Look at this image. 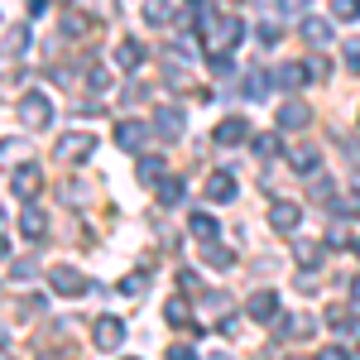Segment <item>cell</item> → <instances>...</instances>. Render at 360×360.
Returning <instances> with one entry per match:
<instances>
[{"label":"cell","mask_w":360,"mask_h":360,"mask_svg":"<svg viewBox=\"0 0 360 360\" xmlns=\"http://www.w3.org/2000/svg\"><path fill=\"white\" fill-rule=\"evenodd\" d=\"M240 39H245V25L240 20H212L207 25V53H231Z\"/></svg>","instance_id":"cell-1"},{"label":"cell","mask_w":360,"mask_h":360,"mask_svg":"<svg viewBox=\"0 0 360 360\" xmlns=\"http://www.w3.org/2000/svg\"><path fill=\"white\" fill-rule=\"evenodd\" d=\"M91 149H96V139L86 135V130H68V135L53 139V154L63 164H82V159H91Z\"/></svg>","instance_id":"cell-2"},{"label":"cell","mask_w":360,"mask_h":360,"mask_svg":"<svg viewBox=\"0 0 360 360\" xmlns=\"http://www.w3.org/2000/svg\"><path fill=\"white\" fill-rule=\"evenodd\" d=\"M49 283H53V293H63V298L91 293V278H86L82 269H72V264H53V269H49Z\"/></svg>","instance_id":"cell-3"},{"label":"cell","mask_w":360,"mask_h":360,"mask_svg":"<svg viewBox=\"0 0 360 360\" xmlns=\"http://www.w3.org/2000/svg\"><path fill=\"white\" fill-rule=\"evenodd\" d=\"M20 120H25L29 130H44V125L53 120V101H49L44 91H25V96H20Z\"/></svg>","instance_id":"cell-4"},{"label":"cell","mask_w":360,"mask_h":360,"mask_svg":"<svg viewBox=\"0 0 360 360\" xmlns=\"http://www.w3.org/2000/svg\"><path fill=\"white\" fill-rule=\"evenodd\" d=\"M39 188H44V173H39V164L10 168V193L20 197V202H34V197H39Z\"/></svg>","instance_id":"cell-5"},{"label":"cell","mask_w":360,"mask_h":360,"mask_svg":"<svg viewBox=\"0 0 360 360\" xmlns=\"http://www.w3.org/2000/svg\"><path fill=\"white\" fill-rule=\"evenodd\" d=\"M288 164H293V173L312 178L317 164H322V149H317V144H293V149H288Z\"/></svg>","instance_id":"cell-6"},{"label":"cell","mask_w":360,"mask_h":360,"mask_svg":"<svg viewBox=\"0 0 360 360\" xmlns=\"http://www.w3.org/2000/svg\"><path fill=\"white\" fill-rule=\"evenodd\" d=\"M120 341H125V322L120 317H101L96 322V351H120Z\"/></svg>","instance_id":"cell-7"},{"label":"cell","mask_w":360,"mask_h":360,"mask_svg":"<svg viewBox=\"0 0 360 360\" xmlns=\"http://www.w3.org/2000/svg\"><path fill=\"white\" fill-rule=\"evenodd\" d=\"M144 139H149V130H144L139 120H120V125H115V144H120L125 154H139V149H144Z\"/></svg>","instance_id":"cell-8"},{"label":"cell","mask_w":360,"mask_h":360,"mask_svg":"<svg viewBox=\"0 0 360 360\" xmlns=\"http://www.w3.org/2000/svg\"><path fill=\"white\" fill-rule=\"evenodd\" d=\"M154 130H159L164 139H178L183 130H188V120H183L178 106H159V111H154Z\"/></svg>","instance_id":"cell-9"},{"label":"cell","mask_w":360,"mask_h":360,"mask_svg":"<svg viewBox=\"0 0 360 360\" xmlns=\"http://www.w3.org/2000/svg\"><path fill=\"white\" fill-rule=\"evenodd\" d=\"M278 130H303L307 120H312V111H307L303 101H293V96H288V101H283V106H278Z\"/></svg>","instance_id":"cell-10"},{"label":"cell","mask_w":360,"mask_h":360,"mask_svg":"<svg viewBox=\"0 0 360 360\" xmlns=\"http://www.w3.org/2000/svg\"><path fill=\"white\" fill-rule=\"evenodd\" d=\"M298 221H303V212H298L293 202H274V207H269V226H274L278 236H288V231H298Z\"/></svg>","instance_id":"cell-11"},{"label":"cell","mask_w":360,"mask_h":360,"mask_svg":"<svg viewBox=\"0 0 360 360\" xmlns=\"http://www.w3.org/2000/svg\"><path fill=\"white\" fill-rule=\"evenodd\" d=\"M250 317H255V322H274L278 317V293H269V288L250 293Z\"/></svg>","instance_id":"cell-12"},{"label":"cell","mask_w":360,"mask_h":360,"mask_svg":"<svg viewBox=\"0 0 360 360\" xmlns=\"http://www.w3.org/2000/svg\"><path fill=\"white\" fill-rule=\"evenodd\" d=\"M250 135V125L245 120H240V115H226L221 125H217V130H212V139H217V144H226V149H231V144H240V139Z\"/></svg>","instance_id":"cell-13"},{"label":"cell","mask_w":360,"mask_h":360,"mask_svg":"<svg viewBox=\"0 0 360 360\" xmlns=\"http://www.w3.org/2000/svg\"><path fill=\"white\" fill-rule=\"evenodd\" d=\"M207 202H217V207L221 202H236V178L231 173H212L207 178Z\"/></svg>","instance_id":"cell-14"},{"label":"cell","mask_w":360,"mask_h":360,"mask_svg":"<svg viewBox=\"0 0 360 360\" xmlns=\"http://www.w3.org/2000/svg\"><path fill=\"white\" fill-rule=\"evenodd\" d=\"M115 63H120L125 72H139V68H144V44H135V39H120V49H115Z\"/></svg>","instance_id":"cell-15"},{"label":"cell","mask_w":360,"mask_h":360,"mask_svg":"<svg viewBox=\"0 0 360 360\" xmlns=\"http://www.w3.org/2000/svg\"><path fill=\"white\" fill-rule=\"evenodd\" d=\"M20 231H25L29 240H44V236H49V217H44L39 207H25V212H20Z\"/></svg>","instance_id":"cell-16"},{"label":"cell","mask_w":360,"mask_h":360,"mask_svg":"<svg viewBox=\"0 0 360 360\" xmlns=\"http://www.w3.org/2000/svg\"><path fill=\"white\" fill-rule=\"evenodd\" d=\"M332 217H336V221H356V217H360V188L332 197Z\"/></svg>","instance_id":"cell-17"},{"label":"cell","mask_w":360,"mask_h":360,"mask_svg":"<svg viewBox=\"0 0 360 360\" xmlns=\"http://www.w3.org/2000/svg\"><path fill=\"white\" fill-rule=\"evenodd\" d=\"M274 82L278 86H303V82H312V77H307V63H278V68H274Z\"/></svg>","instance_id":"cell-18"},{"label":"cell","mask_w":360,"mask_h":360,"mask_svg":"<svg viewBox=\"0 0 360 360\" xmlns=\"http://www.w3.org/2000/svg\"><path fill=\"white\" fill-rule=\"evenodd\" d=\"M303 39L312 44V49H322V44H332V25L317 20V15H307V20H303Z\"/></svg>","instance_id":"cell-19"},{"label":"cell","mask_w":360,"mask_h":360,"mask_svg":"<svg viewBox=\"0 0 360 360\" xmlns=\"http://www.w3.org/2000/svg\"><path fill=\"white\" fill-rule=\"evenodd\" d=\"M202 259H207L212 269H236V250L217 245V240H207V245H202Z\"/></svg>","instance_id":"cell-20"},{"label":"cell","mask_w":360,"mask_h":360,"mask_svg":"<svg viewBox=\"0 0 360 360\" xmlns=\"http://www.w3.org/2000/svg\"><path fill=\"white\" fill-rule=\"evenodd\" d=\"M307 317H274V341H288V336H307Z\"/></svg>","instance_id":"cell-21"},{"label":"cell","mask_w":360,"mask_h":360,"mask_svg":"<svg viewBox=\"0 0 360 360\" xmlns=\"http://www.w3.org/2000/svg\"><path fill=\"white\" fill-rule=\"evenodd\" d=\"M135 178L139 183H159V178H164V159H159V154H144L135 164Z\"/></svg>","instance_id":"cell-22"},{"label":"cell","mask_w":360,"mask_h":360,"mask_svg":"<svg viewBox=\"0 0 360 360\" xmlns=\"http://www.w3.org/2000/svg\"><path fill=\"white\" fill-rule=\"evenodd\" d=\"M217 231H221V221H217L212 212H197V217H193V236L202 240V245H207V240H217Z\"/></svg>","instance_id":"cell-23"},{"label":"cell","mask_w":360,"mask_h":360,"mask_svg":"<svg viewBox=\"0 0 360 360\" xmlns=\"http://www.w3.org/2000/svg\"><path fill=\"white\" fill-rule=\"evenodd\" d=\"M29 49V29L25 25H10L5 29V58H20Z\"/></svg>","instance_id":"cell-24"},{"label":"cell","mask_w":360,"mask_h":360,"mask_svg":"<svg viewBox=\"0 0 360 360\" xmlns=\"http://www.w3.org/2000/svg\"><path fill=\"white\" fill-rule=\"evenodd\" d=\"M293 259H298L303 269H317V264H322V245H312V240H298V245H293Z\"/></svg>","instance_id":"cell-25"},{"label":"cell","mask_w":360,"mask_h":360,"mask_svg":"<svg viewBox=\"0 0 360 360\" xmlns=\"http://www.w3.org/2000/svg\"><path fill=\"white\" fill-rule=\"evenodd\" d=\"M144 20H149V25H168V20H173V5H168V0H144Z\"/></svg>","instance_id":"cell-26"},{"label":"cell","mask_w":360,"mask_h":360,"mask_svg":"<svg viewBox=\"0 0 360 360\" xmlns=\"http://www.w3.org/2000/svg\"><path fill=\"white\" fill-rule=\"evenodd\" d=\"M264 91H269V72H264V68H255V72L245 77V96H250V101H259Z\"/></svg>","instance_id":"cell-27"},{"label":"cell","mask_w":360,"mask_h":360,"mask_svg":"<svg viewBox=\"0 0 360 360\" xmlns=\"http://www.w3.org/2000/svg\"><path fill=\"white\" fill-rule=\"evenodd\" d=\"M164 317L173 322V327H188V322H193V307L183 303V298H173V303L164 307Z\"/></svg>","instance_id":"cell-28"},{"label":"cell","mask_w":360,"mask_h":360,"mask_svg":"<svg viewBox=\"0 0 360 360\" xmlns=\"http://www.w3.org/2000/svg\"><path fill=\"white\" fill-rule=\"evenodd\" d=\"M144 288H149V269H139V274H125V283H120V293H125V298H139Z\"/></svg>","instance_id":"cell-29"},{"label":"cell","mask_w":360,"mask_h":360,"mask_svg":"<svg viewBox=\"0 0 360 360\" xmlns=\"http://www.w3.org/2000/svg\"><path fill=\"white\" fill-rule=\"evenodd\" d=\"M159 202H164V207L183 202V183H178V178H159Z\"/></svg>","instance_id":"cell-30"},{"label":"cell","mask_w":360,"mask_h":360,"mask_svg":"<svg viewBox=\"0 0 360 360\" xmlns=\"http://www.w3.org/2000/svg\"><path fill=\"white\" fill-rule=\"evenodd\" d=\"M336 20H360V0H332Z\"/></svg>","instance_id":"cell-31"},{"label":"cell","mask_w":360,"mask_h":360,"mask_svg":"<svg viewBox=\"0 0 360 360\" xmlns=\"http://www.w3.org/2000/svg\"><path fill=\"white\" fill-rule=\"evenodd\" d=\"M86 29H91V25H86L82 15H63V34H68V39H82Z\"/></svg>","instance_id":"cell-32"},{"label":"cell","mask_w":360,"mask_h":360,"mask_svg":"<svg viewBox=\"0 0 360 360\" xmlns=\"http://www.w3.org/2000/svg\"><path fill=\"white\" fill-rule=\"evenodd\" d=\"M178 288H183L188 298H202V278H197L193 269H183V274H178Z\"/></svg>","instance_id":"cell-33"},{"label":"cell","mask_w":360,"mask_h":360,"mask_svg":"<svg viewBox=\"0 0 360 360\" xmlns=\"http://www.w3.org/2000/svg\"><path fill=\"white\" fill-rule=\"evenodd\" d=\"M255 154H259V159H274V154H278V139L274 135H255Z\"/></svg>","instance_id":"cell-34"},{"label":"cell","mask_w":360,"mask_h":360,"mask_svg":"<svg viewBox=\"0 0 360 360\" xmlns=\"http://www.w3.org/2000/svg\"><path fill=\"white\" fill-rule=\"evenodd\" d=\"M86 82H91V91H106V86H111V72H106V68H91Z\"/></svg>","instance_id":"cell-35"},{"label":"cell","mask_w":360,"mask_h":360,"mask_svg":"<svg viewBox=\"0 0 360 360\" xmlns=\"http://www.w3.org/2000/svg\"><path fill=\"white\" fill-rule=\"evenodd\" d=\"M212 72L217 77H231V53H212Z\"/></svg>","instance_id":"cell-36"},{"label":"cell","mask_w":360,"mask_h":360,"mask_svg":"<svg viewBox=\"0 0 360 360\" xmlns=\"http://www.w3.org/2000/svg\"><path fill=\"white\" fill-rule=\"evenodd\" d=\"M164 356H168V360H197V351H193V346H183V341H178V346H168Z\"/></svg>","instance_id":"cell-37"},{"label":"cell","mask_w":360,"mask_h":360,"mask_svg":"<svg viewBox=\"0 0 360 360\" xmlns=\"http://www.w3.org/2000/svg\"><path fill=\"white\" fill-rule=\"evenodd\" d=\"M346 63H351V72H360V39H346Z\"/></svg>","instance_id":"cell-38"},{"label":"cell","mask_w":360,"mask_h":360,"mask_svg":"<svg viewBox=\"0 0 360 360\" xmlns=\"http://www.w3.org/2000/svg\"><path fill=\"white\" fill-rule=\"evenodd\" d=\"M327 322H332V327H351V312H346V307H327Z\"/></svg>","instance_id":"cell-39"},{"label":"cell","mask_w":360,"mask_h":360,"mask_svg":"<svg viewBox=\"0 0 360 360\" xmlns=\"http://www.w3.org/2000/svg\"><path fill=\"white\" fill-rule=\"evenodd\" d=\"M303 63H307V77H312V82L327 77V63H322V58H303Z\"/></svg>","instance_id":"cell-40"},{"label":"cell","mask_w":360,"mask_h":360,"mask_svg":"<svg viewBox=\"0 0 360 360\" xmlns=\"http://www.w3.org/2000/svg\"><path fill=\"white\" fill-rule=\"evenodd\" d=\"M10 278H34V264H10Z\"/></svg>","instance_id":"cell-41"},{"label":"cell","mask_w":360,"mask_h":360,"mask_svg":"<svg viewBox=\"0 0 360 360\" xmlns=\"http://www.w3.org/2000/svg\"><path fill=\"white\" fill-rule=\"evenodd\" d=\"M317 360H346V351H336V346H322V351H317Z\"/></svg>","instance_id":"cell-42"},{"label":"cell","mask_w":360,"mask_h":360,"mask_svg":"<svg viewBox=\"0 0 360 360\" xmlns=\"http://www.w3.org/2000/svg\"><path fill=\"white\" fill-rule=\"evenodd\" d=\"M351 312H360V278L351 283Z\"/></svg>","instance_id":"cell-43"},{"label":"cell","mask_w":360,"mask_h":360,"mask_svg":"<svg viewBox=\"0 0 360 360\" xmlns=\"http://www.w3.org/2000/svg\"><path fill=\"white\" fill-rule=\"evenodd\" d=\"M278 5H283V10H293V15H298V10H303L307 0H278Z\"/></svg>","instance_id":"cell-44"},{"label":"cell","mask_w":360,"mask_h":360,"mask_svg":"<svg viewBox=\"0 0 360 360\" xmlns=\"http://www.w3.org/2000/svg\"><path fill=\"white\" fill-rule=\"evenodd\" d=\"M356 255H360V240H356Z\"/></svg>","instance_id":"cell-45"},{"label":"cell","mask_w":360,"mask_h":360,"mask_svg":"<svg viewBox=\"0 0 360 360\" xmlns=\"http://www.w3.org/2000/svg\"><path fill=\"white\" fill-rule=\"evenodd\" d=\"M356 360H360V346H356Z\"/></svg>","instance_id":"cell-46"}]
</instances>
